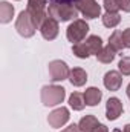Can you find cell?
Masks as SVG:
<instances>
[{
	"label": "cell",
	"instance_id": "obj_1",
	"mask_svg": "<svg viewBox=\"0 0 130 132\" xmlns=\"http://www.w3.org/2000/svg\"><path fill=\"white\" fill-rule=\"evenodd\" d=\"M48 15H51L57 22L75 20V17H78V8L70 2H51Z\"/></svg>",
	"mask_w": 130,
	"mask_h": 132
},
{
	"label": "cell",
	"instance_id": "obj_2",
	"mask_svg": "<svg viewBox=\"0 0 130 132\" xmlns=\"http://www.w3.org/2000/svg\"><path fill=\"white\" fill-rule=\"evenodd\" d=\"M66 95V89L57 85H51V86H43L41 88V103L44 106H55L63 103Z\"/></svg>",
	"mask_w": 130,
	"mask_h": 132
},
{
	"label": "cell",
	"instance_id": "obj_3",
	"mask_svg": "<svg viewBox=\"0 0 130 132\" xmlns=\"http://www.w3.org/2000/svg\"><path fill=\"white\" fill-rule=\"evenodd\" d=\"M15 29L18 31V34L22 37H32L35 31H37V25L32 20L31 14L28 11H22L17 17V22H15Z\"/></svg>",
	"mask_w": 130,
	"mask_h": 132
},
{
	"label": "cell",
	"instance_id": "obj_4",
	"mask_svg": "<svg viewBox=\"0 0 130 132\" xmlns=\"http://www.w3.org/2000/svg\"><path fill=\"white\" fill-rule=\"evenodd\" d=\"M89 32V25L84 22V20H73L69 26H67V31H66V35H67V40L72 42L73 45L75 43H80Z\"/></svg>",
	"mask_w": 130,
	"mask_h": 132
},
{
	"label": "cell",
	"instance_id": "obj_5",
	"mask_svg": "<svg viewBox=\"0 0 130 132\" xmlns=\"http://www.w3.org/2000/svg\"><path fill=\"white\" fill-rule=\"evenodd\" d=\"M46 3H48V0H28L26 11L31 14V17H32V20L35 22L37 26H40L43 23V20L48 17V14L44 12Z\"/></svg>",
	"mask_w": 130,
	"mask_h": 132
},
{
	"label": "cell",
	"instance_id": "obj_6",
	"mask_svg": "<svg viewBox=\"0 0 130 132\" xmlns=\"http://www.w3.org/2000/svg\"><path fill=\"white\" fill-rule=\"evenodd\" d=\"M49 75H51V80L52 81H61V80L69 78L70 69L61 60H52L49 63Z\"/></svg>",
	"mask_w": 130,
	"mask_h": 132
},
{
	"label": "cell",
	"instance_id": "obj_7",
	"mask_svg": "<svg viewBox=\"0 0 130 132\" xmlns=\"http://www.w3.org/2000/svg\"><path fill=\"white\" fill-rule=\"evenodd\" d=\"M75 6L86 19H97L101 14V6L95 0H77Z\"/></svg>",
	"mask_w": 130,
	"mask_h": 132
},
{
	"label": "cell",
	"instance_id": "obj_8",
	"mask_svg": "<svg viewBox=\"0 0 130 132\" xmlns=\"http://www.w3.org/2000/svg\"><path fill=\"white\" fill-rule=\"evenodd\" d=\"M40 32L46 40H54L58 35V22L52 19L51 15H48L43 20V23L40 25Z\"/></svg>",
	"mask_w": 130,
	"mask_h": 132
},
{
	"label": "cell",
	"instance_id": "obj_9",
	"mask_svg": "<svg viewBox=\"0 0 130 132\" xmlns=\"http://www.w3.org/2000/svg\"><path fill=\"white\" fill-rule=\"evenodd\" d=\"M69 109L67 108H58V109H55V111H52L51 114H49V117H48V123L52 126V128H61V126H64L66 123H67V120H69Z\"/></svg>",
	"mask_w": 130,
	"mask_h": 132
},
{
	"label": "cell",
	"instance_id": "obj_10",
	"mask_svg": "<svg viewBox=\"0 0 130 132\" xmlns=\"http://www.w3.org/2000/svg\"><path fill=\"white\" fill-rule=\"evenodd\" d=\"M123 112V103L121 100L116 98V97H112V98L107 100V104H106V117L107 120H116Z\"/></svg>",
	"mask_w": 130,
	"mask_h": 132
},
{
	"label": "cell",
	"instance_id": "obj_11",
	"mask_svg": "<svg viewBox=\"0 0 130 132\" xmlns=\"http://www.w3.org/2000/svg\"><path fill=\"white\" fill-rule=\"evenodd\" d=\"M123 85V77L118 71H109L104 75V86L109 91H118Z\"/></svg>",
	"mask_w": 130,
	"mask_h": 132
},
{
	"label": "cell",
	"instance_id": "obj_12",
	"mask_svg": "<svg viewBox=\"0 0 130 132\" xmlns=\"http://www.w3.org/2000/svg\"><path fill=\"white\" fill-rule=\"evenodd\" d=\"M69 80L73 86H83L86 81H87V74L84 69L81 68H73L70 71V75H69Z\"/></svg>",
	"mask_w": 130,
	"mask_h": 132
},
{
	"label": "cell",
	"instance_id": "obj_13",
	"mask_svg": "<svg viewBox=\"0 0 130 132\" xmlns=\"http://www.w3.org/2000/svg\"><path fill=\"white\" fill-rule=\"evenodd\" d=\"M103 98V92L98 89V88H87L86 92H84V100H86V104L89 106H97L98 103Z\"/></svg>",
	"mask_w": 130,
	"mask_h": 132
},
{
	"label": "cell",
	"instance_id": "obj_14",
	"mask_svg": "<svg viewBox=\"0 0 130 132\" xmlns=\"http://www.w3.org/2000/svg\"><path fill=\"white\" fill-rule=\"evenodd\" d=\"M98 125V120L94 117V115H86L80 120L78 126H80V131L81 132H94V129L97 128Z\"/></svg>",
	"mask_w": 130,
	"mask_h": 132
},
{
	"label": "cell",
	"instance_id": "obj_15",
	"mask_svg": "<svg viewBox=\"0 0 130 132\" xmlns=\"http://www.w3.org/2000/svg\"><path fill=\"white\" fill-rule=\"evenodd\" d=\"M115 55H116V51L110 45H107V46H104L97 54V59H98V62H101V63H110L115 59Z\"/></svg>",
	"mask_w": 130,
	"mask_h": 132
},
{
	"label": "cell",
	"instance_id": "obj_16",
	"mask_svg": "<svg viewBox=\"0 0 130 132\" xmlns=\"http://www.w3.org/2000/svg\"><path fill=\"white\" fill-rule=\"evenodd\" d=\"M12 15H14V6L9 5L8 2H2L0 3V22L2 23L11 22Z\"/></svg>",
	"mask_w": 130,
	"mask_h": 132
},
{
	"label": "cell",
	"instance_id": "obj_17",
	"mask_svg": "<svg viewBox=\"0 0 130 132\" xmlns=\"http://www.w3.org/2000/svg\"><path fill=\"white\" fill-rule=\"evenodd\" d=\"M86 45H87L90 54H95V55L103 49V40L98 35H89L87 40H86Z\"/></svg>",
	"mask_w": 130,
	"mask_h": 132
},
{
	"label": "cell",
	"instance_id": "obj_18",
	"mask_svg": "<svg viewBox=\"0 0 130 132\" xmlns=\"http://www.w3.org/2000/svg\"><path fill=\"white\" fill-rule=\"evenodd\" d=\"M69 104L72 109L75 111H81L84 106H86V100H84V94H80V92H73L70 97H69Z\"/></svg>",
	"mask_w": 130,
	"mask_h": 132
},
{
	"label": "cell",
	"instance_id": "obj_19",
	"mask_svg": "<svg viewBox=\"0 0 130 132\" xmlns=\"http://www.w3.org/2000/svg\"><path fill=\"white\" fill-rule=\"evenodd\" d=\"M109 45L116 51V52H119V51H123V48H124V43H123V31H115V32L112 34L110 37H109Z\"/></svg>",
	"mask_w": 130,
	"mask_h": 132
},
{
	"label": "cell",
	"instance_id": "obj_20",
	"mask_svg": "<svg viewBox=\"0 0 130 132\" xmlns=\"http://www.w3.org/2000/svg\"><path fill=\"white\" fill-rule=\"evenodd\" d=\"M72 52L78 57V59H87L90 55V51L86 45V42H80V43H75L72 46Z\"/></svg>",
	"mask_w": 130,
	"mask_h": 132
},
{
	"label": "cell",
	"instance_id": "obj_21",
	"mask_svg": "<svg viewBox=\"0 0 130 132\" xmlns=\"http://www.w3.org/2000/svg\"><path fill=\"white\" fill-rule=\"evenodd\" d=\"M119 22H121V17L118 12H106L103 15V23L107 28H115Z\"/></svg>",
	"mask_w": 130,
	"mask_h": 132
},
{
	"label": "cell",
	"instance_id": "obj_22",
	"mask_svg": "<svg viewBox=\"0 0 130 132\" xmlns=\"http://www.w3.org/2000/svg\"><path fill=\"white\" fill-rule=\"evenodd\" d=\"M118 68L123 75H130V57H123L118 63Z\"/></svg>",
	"mask_w": 130,
	"mask_h": 132
},
{
	"label": "cell",
	"instance_id": "obj_23",
	"mask_svg": "<svg viewBox=\"0 0 130 132\" xmlns=\"http://www.w3.org/2000/svg\"><path fill=\"white\" fill-rule=\"evenodd\" d=\"M104 8H106V12H118L119 9L118 0H104Z\"/></svg>",
	"mask_w": 130,
	"mask_h": 132
},
{
	"label": "cell",
	"instance_id": "obj_24",
	"mask_svg": "<svg viewBox=\"0 0 130 132\" xmlns=\"http://www.w3.org/2000/svg\"><path fill=\"white\" fill-rule=\"evenodd\" d=\"M123 43H124V48H130V28L123 31Z\"/></svg>",
	"mask_w": 130,
	"mask_h": 132
},
{
	"label": "cell",
	"instance_id": "obj_25",
	"mask_svg": "<svg viewBox=\"0 0 130 132\" xmlns=\"http://www.w3.org/2000/svg\"><path fill=\"white\" fill-rule=\"evenodd\" d=\"M118 5L124 12H130V0H118Z\"/></svg>",
	"mask_w": 130,
	"mask_h": 132
},
{
	"label": "cell",
	"instance_id": "obj_26",
	"mask_svg": "<svg viewBox=\"0 0 130 132\" xmlns=\"http://www.w3.org/2000/svg\"><path fill=\"white\" fill-rule=\"evenodd\" d=\"M61 132H81V131H80V126H78V125H70V126H67L66 129H63Z\"/></svg>",
	"mask_w": 130,
	"mask_h": 132
},
{
	"label": "cell",
	"instance_id": "obj_27",
	"mask_svg": "<svg viewBox=\"0 0 130 132\" xmlns=\"http://www.w3.org/2000/svg\"><path fill=\"white\" fill-rule=\"evenodd\" d=\"M94 132H109V129H107V126H104V125H98L97 128L94 129Z\"/></svg>",
	"mask_w": 130,
	"mask_h": 132
},
{
	"label": "cell",
	"instance_id": "obj_28",
	"mask_svg": "<svg viewBox=\"0 0 130 132\" xmlns=\"http://www.w3.org/2000/svg\"><path fill=\"white\" fill-rule=\"evenodd\" d=\"M124 132H130V125H126L124 126Z\"/></svg>",
	"mask_w": 130,
	"mask_h": 132
},
{
	"label": "cell",
	"instance_id": "obj_29",
	"mask_svg": "<svg viewBox=\"0 0 130 132\" xmlns=\"http://www.w3.org/2000/svg\"><path fill=\"white\" fill-rule=\"evenodd\" d=\"M127 95H129V98H130V85L127 86Z\"/></svg>",
	"mask_w": 130,
	"mask_h": 132
},
{
	"label": "cell",
	"instance_id": "obj_30",
	"mask_svg": "<svg viewBox=\"0 0 130 132\" xmlns=\"http://www.w3.org/2000/svg\"><path fill=\"white\" fill-rule=\"evenodd\" d=\"M113 132H121V131H118V129H115V131H113Z\"/></svg>",
	"mask_w": 130,
	"mask_h": 132
}]
</instances>
